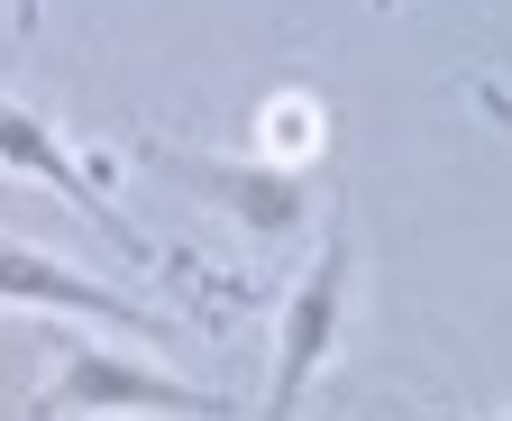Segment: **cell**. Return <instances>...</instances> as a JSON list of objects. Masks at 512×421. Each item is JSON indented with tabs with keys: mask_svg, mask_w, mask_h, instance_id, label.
<instances>
[{
	"mask_svg": "<svg viewBox=\"0 0 512 421\" xmlns=\"http://www.w3.org/2000/svg\"><path fill=\"white\" fill-rule=\"evenodd\" d=\"M101 412H165V421H229V394L183 385L147 357H119L101 339H64V367L28 403V421H101Z\"/></svg>",
	"mask_w": 512,
	"mask_h": 421,
	"instance_id": "1",
	"label": "cell"
},
{
	"mask_svg": "<svg viewBox=\"0 0 512 421\" xmlns=\"http://www.w3.org/2000/svg\"><path fill=\"white\" fill-rule=\"evenodd\" d=\"M348 284H357V238L330 229V238H320V257H311V275L284 293V321H275V376H266V421H284V412L311 394V376L339 357V339H348Z\"/></svg>",
	"mask_w": 512,
	"mask_h": 421,
	"instance_id": "2",
	"label": "cell"
},
{
	"mask_svg": "<svg viewBox=\"0 0 512 421\" xmlns=\"http://www.w3.org/2000/svg\"><path fill=\"white\" fill-rule=\"evenodd\" d=\"M0 165L28 174V184H46V193H64L119 257H147V238L128 229L119 202H110V165H101V156H74V147H64V129H46L28 101H0Z\"/></svg>",
	"mask_w": 512,
	"mask_h": 421,
	"instance_id": "3",
	"label": "cell"
},
{
	"mask_svg": "<svg viewBox=\"0 0 512 421\" xmlns=\"http://www.w3.org/2000/svg\"><path fill=\"white\" fill-rule=\"evenodd\" d=\"M0 303H28V312H74V321H101V330H138V339H174L156 312H138L128 293L92 284L83 266H55L37 248H10L0 238Z\"/></svg>",
	"mask_w": 512,
	"mask_h": 421,
	"instance_id": "4",
	"label": "cell"
},
{
	"mask_svg": "<svg viewBox=\"0 0 512 421\" xmlns=\"http://www.w3.org/2000/svg\"><path fill=\"white\" fill-rule=\"evenodd\" d=\"M147 165L183 174L192 193H220L256 238H293L311 193H302V174H275V165H229V156H192V147H147Z\"/></svg>",
	"mask_w": 512,
	"mask_h": 421,
	"instance_id": "5",
	"label": "cell"
},
{
	"mask_svg": "<svg viewBox=\"0 0 512 421\" xmlns=\"http://www.w3.org/2000/svg\"><path fill=\"white\" fill-rule=\"evenodd\" d=\"M256 156H266L275 174H293L302 156H320V101H311V92L266 101V119H256Z\"/></svg>",
	"mask_w": 512,
	"mask_h": 421,
	"instance_id": "6",
	"label": "cell"
},
{
	"mask_svg": "<svg viewBox=\"0 0 512 421\" xmlns=\"http://www.w3.org/2000/svg\"><path fill=\"white\" fill-rule=\"evenodd\" d=\"M10 10H19V28H37V19H46V0H10Z\"/></svg>",
	"mask_w": 512,
	"mask_h": 421,
	"instance_id": "7",
	"label": "cell"
},
{
	"mask_svg": "<svg viewBox=\"0 0 512 421\" xmlns=\"http://www.w3.org/2000/svg\"><path fill=\"white\" fill-rule=\"evenodd\" d=\"M375 10H394V0H375Z\"/></svg>",
	"mask_w": 512,
	"mask_h": 421,
	"instance_id": "8",
	"label": "cell"
}]
</instances>
